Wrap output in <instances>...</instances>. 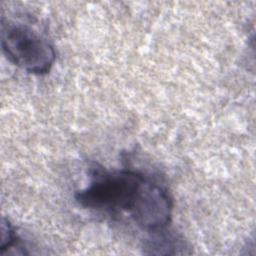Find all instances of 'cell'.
I'll return each mask as SVG.
<instances>
[{
	"mask_svg": "<svg viewBox=\"0 0 256 256\" xmlns=\"http://www.w3.org/2000/svg\"><path fill=\"white\" fill-rule=\"evenodd\" d=\"M18 237L12 224L5 218L1 221V237H0V254L3 255L6 251L18 244Z\"/></svg>",
	"mask_w": 256,
	"mask_h": 256,
	"instance_id": "obj_4",
	"label": "cell"
},
{
	"mask_svg": "<svg viewBox=\"0 0 256 256\" xmlns=\"http://www.w3.org/2000/svg\"><path fill=\"white\" fill-rule=\"evenodd\" d=\"M1 47L10 62L36 75L48 73L55 61V50L38 30L22 21L1 19Z\"/></svg>",
	"mask_w": 256,
	"mask_h": 256,
	"instance_id": "obj_2",
	"label": "cell"
},
{
	"mask_svg": "<svg viewBox=\"0 0 256 256\" xmlns=\"http://www.w3.org/2000/svg\"><path fill=\"white\" fill-rule=\"evenodd\" d=\"M153 182L139 171L97 168L88 186L79 190L75 198L85 208L111 215L126 213L133 220Z\"/></svg>",
	"mask_w": 256,
	"mask_h": 256,
	"instance_id": "obj_1",
	"label": "cell"
},
{
	"mask_svg": "<svg viewBox=\"0 0 256 256\" xmlns=\"http://www.w3.org/2000/svg\"><path fill=\"white\" fill-rule=\"evenodd\" d=\"M152 236L148 238L143 245V253L148 255H175L184 254L186 244L182 238L173 232L164 229L151 232Z\"/></svg>",
	"mask_w": 256,
	"mask_h": 256,
	"instance_id": "obj_3",
	"label": "cell"
}]
</instances>
